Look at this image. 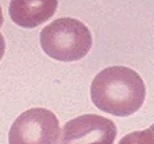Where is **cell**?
I'll return each instance as SVG.
<instances>
[{"instance_id":"obj_7","label":"cell","mask_w":154,"mask_h":144,"mask_svg":"<svg viewBox=\"0 0 154 144\" xmlns=\"http://www.w3.org/2000/svg\"><path fill=\"white\" fill-rule=\"evenodd\" d=\"M5 48H6V44H5V40L3 36L0 33V60L2 59V56L5 53Z\"/></svg>"},{"instance_id":"obj_3","label":"cell","mask_w":154,"mask_h":144,"mask_svg":"<svg viewBox=\"0 0 154 144\" xmlns=\"http://www.w3.org/2000/svg\"><path fill=\"white\" fill-rule=\"evenodd\" d=\"M60 132L56 115L46 108L22 113L9 131V144H52Z\"/></svg>"},{"instance_id":"obj_1","label":"cell","mask_w":154,"mask_h":144,"mask_svg":"<svg viewBox=\"0 0 154 144\" xmlns=\"http://www.w3.org/2000/svg\"><path fill=\"white\" fill-rule=\"evenodd\" d=\"M145 94L140 76L122 66L103 70L95 77L91 86V100L96 107L119 117L137 112L144 103Z\"/></svg>"},{"instance_id":"obj_4","label":"cell","mask_w":154,"mask_h":144,"mask_svg":"<svg viewBox=\"0 0 154 144\" xmlns=\"http://www.w3.org/2000/svg\"><path fill=\"white\" fill-rule=\"evenodd\" d=\"M116 134L113 121L98 115H84L63 126L55 144H113Z\"/></svg>"},{"instance_id":"obj_6","label":"cell","mask_w":154,"mask_h":144,"mask_svg":"<svg viewBox=\"0 0 154 144\" xmlns=\"http://www.w3.org/2000/svg\"><path fill=\"white\" fill-rule=\"evenodd\" d=\"M118 144H154V123L148 129L128 134Z\"/></svg>"},{"instance_id":"obj_8","label":"cell","mask_w":154,"mask_h":144,"mask_svg":"<svg viewBox=\"0 0 154 144\" xmlns=\"http://www.w3.org/2000/svg\"><path fill=\"white\" fill-rule=\"evenodd\" d=\"M3 21H4V19H3V14H2V7L0 6V28L2 27V24H3Z\"/></svg>"},{"instance_id":"obj_5","label":"cell","mask_w":154,"mask_h":144,"mask_svg":"<svg viewBox=\"0 0 154 144\" xmlns=\"http://www.w3.org/2000/svg\"><path fill=\"white\" fill-rule=\"evenodd\" d=\"M58 0H11L9 14L14 23L23 28H35L55 14Z\"/></svg>"},{"instance_id":"obj_2","label":"cell","mask_w":154,"mask_h":144,"mask_svg":"<svg viewBox=\"0 0 154 144\" xmlns=\"http://www.w3.org/2000/svg\"><path fill=\"white\" fill-rule=\"evenodd\" d=\"M43 51L54 59L73 62L83 58L91 50L92 37L82 22L61 18L44 26L39 35Z\"/></svg>"}]
</instances>
